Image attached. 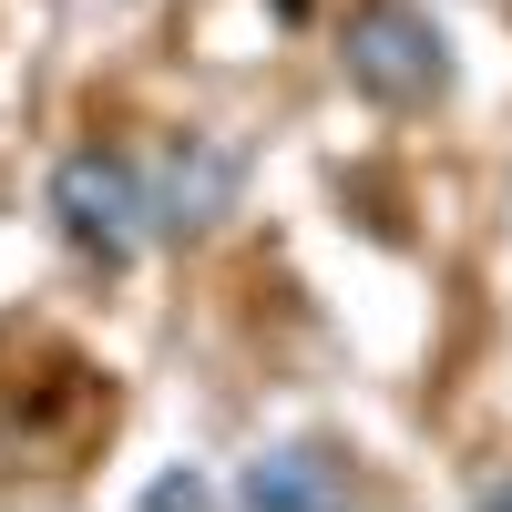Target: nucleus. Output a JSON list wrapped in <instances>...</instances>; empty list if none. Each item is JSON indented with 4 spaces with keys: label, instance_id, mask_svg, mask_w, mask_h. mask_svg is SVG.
I'll list each match as a JSON object with an SVG mask.
<instances>
[{
    "label": "nucleus",
    "instance_id": "3",
    "mask_svg": "<svg viewBox=\"0 0 512 512\" xmlns=\"http://www.w3.org/2000/svg\"><path fill=\"white\" fill-rule=\"evenodd\" d=\"M103 420H113V379L82 359V349L41 338V349H31V400H21V379H0V472H21V451L31 461L82 451Z\"/></svg>",
    "mask_w": 512,
    "mask_h": 512
},
{
    "label": "nucleus",
    "instance_id": "1",
    "mask_svg": "<svg viewBox=\"0 0 512 512\" xmlns=\"http://www.w3.org/2000/svg\"><path fill=\"white\" fill-rule=\"evenodd\" d=\"M338 72L369 113H441L461 82L441 11H420V0H359L338 21Z\"/></svg>",
    "mask_w": 512,
    "mask_h": 512
},
{
    "label": "nucleus",
    "instance_id": "4",
    "mask_svg": "<svg viewBox=\"0 0 512 512\" xmlns=\"http://www.w3.org/2000/svg\"><path fill=\"white\" fill-rule=\"evenodd\" d=\"M144 195H154V236H216L236 205H246V144L175 134V144L144 164Z\"/></svg>",
    "mask_w": 512,
    "mask_h": 512
},
{
    "label": "nucleus",
    "instance_id": "2",
    "mask_svg": "<svg viewBox=\"0 0 512 512\" xmlns=\"http://www.w3.org/2000/svg\"><path fill=\"white\" fill-rule=\"evenodd\" d=\"M41 216L52 236L82 256V267L123 277L134 256L154 246V195H144V154H113V144H72L41 185Z\"/></svg>",
    "mask_w": 512,
    "mask_h": 512
},
{
    "label": "nucleus",
    "instance_id": "5",
    "mask_svg": "<svg viewBox=\"0 0 512 512\" xmlns=\"http://www.w3.org/2000/svg\"><path fill=\"white\" fill-rule=\"evenodd\" d=\"M226 492L256 502V512H328V502L359 492V472H349L338 441H267V451H246V472Z\"/></svg>",
    "mask_w": 512,
    "mask_h": 512
},
{
    "label": "nucleus",
    "instance_id": "6",
    "mask_svg": "<svg viewBox=\"0 0 512 512\" xmlns=\"http://www.w3.org/2000/svg\"><path fill=\"white\" fill-rule=\"evenodd\" d=\"M144 502H154V512H175V502H216V482H205V472H154Z\"/></svg>",
    "mask_w": 512,
    "mask_h": 512
},
{
    "label": "nucleus",
    "instance_id": "7",
    "mask_svg": "<svg viewBox=\"0 0 512 512\" xmlns=\"http://www.w3.org/2000/svg\"><path fill=\"white\" fill-rule=\"evenodd\" d=\"M482 502H492V512H502V502H512V472H492V482H482Z\"/></svg>",
    "mask_w": 512,
    "mask_h": 512
}]
</instances>
